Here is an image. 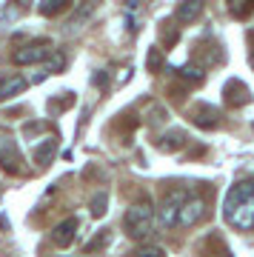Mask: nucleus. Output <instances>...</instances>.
Here are the masks:
<instances>
[{
	"label": "nucleus",
	"instance_id": "f03ea898",
	"mask_svg": "<svg viewBox=\"0 0 254 257\" xmlns=\"http://www.w3.org/2000/svg\"><path fill=\"white\" fill-rule=\"evenodd\" d=\"M123 229L132 240H146L155 229V209H152V203L140 200V203H132L123 214Z\"/></svg>",
	"mask_w": 254,
	"mask_h": 257
},
{
	"label": "nucleus",
	"instance_id": "5701e85b",
	"mask_svg": "<svg viewBox=\"0 0 254 257\" xmlns=\"http://www.w3.org/2000/svg\"><path fill=\"white\" fill-rule=\"evenodd\" d=\"M60 94H63L60 100H49V111H60V109H66V106H69V103L74 100L72 92H60Z\"/></svg>",
	"mask_w": 254,
	"mask_h": 257
},
{
	"label": "nucleus",
	"instance_id": "b1692460",
	"mask_svg": "<svg viewBox=\"0 0 254 257\" xmlns=\"http://www.w3.org/2000/svg\"><path fill=\"white\" fill-rule=\"evenodd\" d=\"M106 246H109V234L103 231L100 237H94L91 243H86V251H94V248H106Z\"/></svg>",
	"mask_w": 254,
	"mask_h": 257
},
{
	"label": "nucleus",
	"instance_id": "bb28decb",
	"mask_svg": "<svg viewBox=\"0 0 254 257\" xmlns=\"http://www.w3.org/2000/svg\"><path fill=\"white\" fill-rule=\"evenodd\" d=\"M12 3H18L20 9H29V3H32V0H12Z\"/></svg>",
	"mask_w": 254,
	"mask_h": 257
},
{
	"label": "nucleus",
	"instance_id": "f3484780",
	"mask_svg": "<svg viewBox=\"0 0 254 257\" xmlns=\"http://www.w3.org/2000/svg\"><path fill=\"white\" fill-rule=\"evenodd\" d=\"M143 117H146L149 126H157V123H166V120H169V111H166L160 103H149V111H146Z\"/></svg>",
	"mask_w": 254,
	"mask_h": 257
},
{
	"label": "nucleus",
	"instance_id": "a878e982",
	"mask_svg": "<svg viewBox=\"0 0 254 257\" xmlns=\"http://www.w3.org/2000/svg\"><path fill=\"white\" fill-rule=\"evenodd\" d=\"M123 6H126V12L132 15V12H137V9H140V0H123Z\"/></svg>",
	"mask_w": 254,
	"mask_h": 257
},
{
	"label": "nucleus",
	"instance_id": "ddd939ff",
	"mask_svg": "<svg viewBox=\"0 0 254 257\" xmlns=\"http://www.w3.org/2000/svg\"><path fill=\"white\" fill-rule=\"evenodd\" d=\"M55 152H57V140H55V138H43V140L35 146L32 157H35L37 166H49V163H52V157H55Z\"/></svg>",
	"mask_w": 254,
	"mask_h": 257
},
{
	"label": "nucleus",
	"instance_id": "20e7f679",
	"mask_svg": "<svg viewBox=\"0 0 254 257\" xmlns=\"http://www.w3.org/2000/svg\"><path fill=\"white\" fill-rule=\"evenodd\" d=\"M186 194H189V189H180V186L172 189V192H166V197L160 200V211H157V217H155L163 229H174L177 226V211H180V203Z\"/></svg>",
	"mask_w": 254,
	"mask_h": 257
},
{
	"label": "nucleus",
	"instance_id": "cd10ccee",
	"mask_svg": "<svg viewBox=\"0 0 254 257\" xmlns=\"http://www.w3.org/2000/svg\"><path fill=\"white\" fill-rule=\"evenodd\" d=\"M251 66H254V55H251Z\"/></svg>",
	"mask_w": 254,
	"mask_h": 257
},
{
	"label": "nucleus",
	"instance_id": "6e6552de",
	"mask_svg": "<svg viewBox=\"0 0 254 257\" xmlns=\"http://www.w3.org/2000/svg\"><path fill=\"white\" fill-rule=\"evenodd\" d=\"M223 100H226V106H231V109H240V106H245V103H251V92H248V86H245L243 80H228L226 86H223Z\"/></svg>",
	"mask_w": 254,
	"mask_h": 257
},
{
	"label": "nucleus",
	"instance_id": "9b49d317",
	"mask_svg": "<svg viewBox=\"0 0 254 257\" xmlns=\"http://www.w3.org/2000/svg\"><path fill=\"white\" fill-rule=\"evenodd\" d=\"M29 80L23 74H6V77H0V103L9 100V97H18V94L26 92Z\"/></svg>",
	"mask_w": 254,
	"mask_h": 257
},
{
	"label": "nucleus",
	"instance_id": "1a4fd4ad",
	"mask_svg": "<svg viewBox=\"0 0 254 257\" xmlns=\"http://www.w3.org/2000/svg\"><path fill=\"white\" fill-rule=\"evenodd\" d=\"M206 12V0H180L177 3V12H174V20L189 26L194 20H200V15Z\"/></svg>",
	"mask_w": 254,
	"mask_h": 257
},
{
	"label": "nucleus",
	"instance_id": "393cba45",
	"mask_svg": "<svg viewBox=\"0 0 254 257\" xmlns=\"http://www.w3.org/2000/svg\"><path fill=\"white\" fill-rule=\"evenodd\" d=\"M91 83H94L97 89H106V86H109V74L106 72H94L91 74Z\"/></svg>",
	"mask_w": 254,
	"mask_h": 257
},
{
	"label": "nucleus",
	"instance_id": "6ab92c4d",
	"mask_svg": "<svg viewBox=\"0 0 254 257\" xmlns=\"http://www.w3.org/2000/svg\"><path fill=\"white\" fill-rule=\"evenodd\" d=\"M89 211L94 214V217H103V214L109 211V194H106V192L94 194V197H91V203H89Z\"/></svg>",
	"mask_w": 254,
	"mask_h": 257
},
{
	"label": "nucleus",
	"instance_id": "39448f33",
	"mask_svg": "<svg viewBox=\"0 0 254 257\" xmlns=\"http://www.w3.org/2000/svg\"><path fill=\"white\" fill-rule=\"evenodd\" d=\"M49 55H52V43H49V40H32L26 46H20L18 52L12 55V60L18 66H35V63H40V60H46Z\"/></svg>",
	"mask_w": 254,
	"mask_h": 257
},
{
	"label": "nucleus",
	"instance_id": "f8f14e48",
	"mask_svg": "<svg viewBox=\"0 0 254 257\" xmlns=\"http://www.w3.org/2000/svg\"><path fill=\"white\" fill-rule=\"evenodd\" d=\"M186 143H189V138H186V132H180V128H172V132H166V135L157 138V149H163V152H177Z\"/></svg>",
	"mask_w": 254,
	"mask_h": 257
},
{
	"label": "nucleus",
	"instance_id": "0eeeda50",
	"mask_svg": "<svg viewBox=\"0 0 254 257\" xmlns=\"http://www.w3.org/2000/svg\"><path fill=\"white\" fill-rule=\"evenodd\" d=\"M189 117L197 128H217L220 126V109L211 106V103H194Z\"/></svg>",
	"mask_w": 254,
	"mask_h": 257
},
{
	"label": "nucleus",
	"instance_id": "4be33fe9",
	"mask_svg": "<svg viewBox=\"0 0 254 257\" xmlns=\"http://www.w3.org/2000/svg\"><path fill=\"white\" fill-rule=\"evenodd\" d=\"M135 257H166V251L160 246H140L135 251Z\"/></svg>",
	"mask_w": 254,
	"mask_h": 257
},
{
	"label": "nucleus",
	"instance_id": "a211bd4d",
	"mask_svg": "<svg viewBox=\"0 0 254 257\" xmlns=\"http://www.w3.org/2000/svg\"><path fill=\"white\" fill-rule=\"evenodd\" d=\"M46 60H49L46 69H43L46 74H60L66 69V55H63V52H55V49H52V55L46 57Z\"/></svg>",
	"mask_w": 254,
	"mask_h": 257
},
{
	"label": "nucleus",
	"instance_id": "4468645a",
	"mask_svg": "<svg viewBox=\"0 0 254 257\" xmlns=\"http://www.w3.org/2000/svg\"><path fill=\"white\" fill-rule=\"evenodd\" d=\"M177 74H180L183 80H189V83H203V77H206V66L200 63L197 57H191L186 66L177 69Z\"/></svg>",
	"mask_w": 254,
	"mask_h": 257
},
{
	"label": "nucleus",
	"instance_id": "412c9836",
	"mask_svg": "<svg viewBox=\"0 0 254 257\" xmlns=\"http://www.w3.org/2000/svg\"><path fill=\"white\" fill-rule=\"evenodd\" d=\"M160 37H163L166 49H172L174 43H177V29H174L172 23H166V20H163V26H160Z\"/></svg>",
	"mask_w": 254,
	"mask_h": 257
},
{
	"label": "nucleus",
	"instance_id": "423d86ee",
	"mask_svg": "<svg viewBox=\"0 0 254 257\" xmlns=\"http://www.w3.org/2000/svg\"><path fill=\"white\" fill-rule=\"evenodd\" d=\"M0 169L6 175H20L23 172V155L12 138H0Z\"/></svg>",
	"mask_w": 254,
	"mask_h": 257
},
{
	"label": "nucleus",
	"instance_id": "7ed1b4c3",
	"mask_svg": "<svg viewBox=\"0 0 254 257\" xmlns=\"http://www.w3.org/2000/svg\"><path fill=\"white\" fill-rule=\"evenodd\" d=\"M206 211H209L206 197L189 192L180 203V211H177V226H197V223L206 217Z\"/></svg>",
	"mask_w": 254,
	"mask_h": 257
},
{
	"label": "nucleus",
	"instance_id": "f257e3e1",
	"mask_svg": "<svg viewBox=\"0 0 254 257\" xmlns=\"http://www.w3.org/2000/svg\"><path fill=\"white\" fill-rule=\"evenodd\" d=\"M223 217L237 231H254V177L228 189L223 200Z\"/></svg>",
	"mask_w": 254,
	"mask_h": 257
},
{
	"label": "nucleus",
	"instance_id": "dca6fc26",
	"mask_svg": "<svg viewBox=\"0 0 254 257\" xmlns=\"http://www.w3.org/2000/svg\"><path fill=\"white\" fill-rule=\"evenodd\" d=\"M254 12V0H228V15L237 20H245Z\"/></svg>",
	"mask_w": 254,
	"mask_h": 257
},
{
	"label": "nucleus",
	"instance_id": "aec40b11",
	"mask_svg": "<svg viewBox=\"0 0 254 257\" xmlns=\"http://www.w3.org/2000/svg\"><path fill=\"white\" fill-rule=\"evenodd\" d=\"M146 69H149V72H160V69H163V52H160V49H149V57H146Z\"/></svg>",
	"mask_w": 254,
	"mask_h": 257
},
{
	"label": "nucleus",
	"instance_id": "9d476101",
	"mask_svg": "<svg viewBox=\"0 0 254 257\" xmlns=\"http://www.w3.org/2000/svg\"><path fill=\"white\" fill-rule=\"evenodd\" d=\"M74 234H77V217H66L63 223H57L52 229V243L57 248H69L74 243Z\"/></svg>",
	"mask_w": 254,
	"mask_h": 257
},
{
	"label": "nucleus",
	"instance_id": "2eb2a0df",
	"mask_svg": "<svg viewBox=\"0 0 254 257\" xmlns=\"http://www.w3.org/2000/svg\"><path fill=\"white\" fill-rule=\"evenodd\" d=\"M69 6H72V0H40V6H37V9H40L43 18H57V15L66 12Z\"/></svg>",
	"mask_w": 254,
	"mask_h": 257
}]
</instances>
